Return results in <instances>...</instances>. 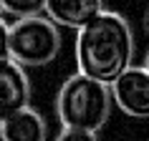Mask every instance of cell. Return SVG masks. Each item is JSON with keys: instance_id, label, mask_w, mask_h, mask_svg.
<instances>
[{"instance_id": "12", "label": "cell", "mask_w": 149, "mask_h": 141, "mask_svg": "<svg viewBox=\"0 0 149 141\" xmlns=\"http://www.w3.org/2000/svg\"><path fill=\"white\" fill-rule=\"evenodd\" d=\"M144 25H147V30H149V13H147V20H144Z\"/></svg>"}, {"instance_id": "6", "label": "cell", "mask_w": 149, "mask_h": 141, "mask_svg": "<svg viewBox=\"0 0 149 141\" xmlns=\"http://www.w3.org/2000/svg\"><path fill=\"white\" fill-rule=\"evenodd\" d=\"M99 13H104V0H46V18L58 28L81 30Z\"/></svg>"}, {"instance_id": "2", "label": "cell", "mask_w": 149, "mask_h": 141, "mask_svg": "<svg viewBox=\"0 0 149 141\" xmlns=\"http://www.w3.org/2000/svg\"><path fill=\"white\" fill-rule=\"evenodd\" d=\"M114 111L111 86L94 81L84 73H73L61 83L56 96V113L63 129H81V131L99 133L109 124Z\"/></svg>"}, {"instance_id": "7", "label": "cell", "mask_w": 149, "mask_h": 141, "mask_svg": "<svg viewBox=\"0 0 149 141\" xmlns=\"http://www.w3.org/2000/svg\"><path fill=\"white\" fill-rule=\"evenodd\" d=\"M0 141H48V124L38 109H28L13 113L0 124Z\"/></svg>"}, {"instance_id": "13", "label": "cell", "mask_w": 149, "mask_h": 141, "mask_svg": "<svg viewBox=\"0 0 149 141\" xmlns=\"http://www.w3.org/2000/svg\"><path fill=\"white\" fill-rule=\"evenodd\" d=\"M0 15H3V8H0Z\"/></svg>"}, {"instance_id": "5", "label": "cell", "mask_w": 149, "mask_h": 141, "mask_svg": "<svg viewBox=\"0 0 149 141\" xmlns=\"http://www.w3.org/2000/svg\"><path fill=\"white\" fill-rule=\"evenodd\" d=\"M31 106V78L13 58L0 61V124Z\"/></svg>"}, {"instance_id": "10", "label": "cell", "mask_w": 149, "mask_h": 141, "mask_svg": "<svg viewBox=\"0 0 149 141\" xmlns=\"http://www.w3.org/2000/svg\"><path fill=\"white\" fill-rule=\"evenodd\" d=\"M10 58V25L0 15V61Z\"/></svg>"}, {"instance_id": "1", "label": "cell", "mask_w": 149, "mask_h": 141, "mask_svg": "<svg viewBox=\"0 0 149 141\" xmlns=\"http://www.w3.org/2000/svg\"><path fill=\"white\" fill-rule=\"evenodd\" d=\"M134 30L129 20L116 10H106L76 33V66L79 73L111 86L132 68Z\"/></svg>"}, {"instance_id": "9", "label": "cell", "mask_w": 149, "mask_h": 141, "mask_svg": "<svg viewBox=\"0 0 149 141\" xmlns=\"http://www.w3.org/2000/svg\"><path fill=\"white\" fill-rule=\"evenodd\" d=\"M56 141H99L94 131H81V129H61Z\"/></svg>"}, {"instance_id": "3", "label": "cell", "mask_w": 149, "mask_h": 141, "mask_svg": "<svg viewBox=\"0 0 149 141\" xmlns=\"http://www.w3.org/2000/svg\"><path fill=\"white\" fill-rule=\"evenodd\" d=\"M61 28L46 15H33L10 23V58L23 68H38L61 53Z\"/></svg>"}, {"instance_id": "11", "label": "cell", "mask_w": 149, "mask_h": 141, "mask_svg": "<svg viewBox=\"0 0 149 141\" xmlns=\"http://www.w3.org/2000/svg\"><path fill=\"white\" fill-rule=\"evenodd\" d=\"M144 68H147V73H149V50H147V58H144Z\"/></svg>"}, {"instance_id": "8", "label": "cell", "mask_w": 149, "mask_h": 141, "mask_svg": "<svg viewBox=\"0 0 149 141\" xmlns=\"http://www.w3.org/2000/svg\"><path fill=\"white\" fill-rule=\"evenodd\" d=\"M0 8L15 20H23L33 15H46V0H0Z\"/></svg>"}, {"instance_id": "4", "label": "cell", "mask_w": 149, "mask_h": 141, "mask_svg": "<svg viewBox=\"0 0 149 141\" xmlns=\"http://www.w3.org/2000/svg\"><path fill=\"white\" fill-rule=\"evenodd\" d=\"M114 106L132 118H149V73L144 66H132L111 83Z\"/></svg>"}]
</instances>
